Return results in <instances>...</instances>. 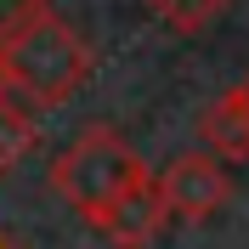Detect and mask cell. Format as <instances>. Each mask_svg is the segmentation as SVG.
Instances as JSON below:
<instances>
[{"label": "cell", "mask_w": 249, "mask_h": 249, "mask_svg": "<svg viewBox=\"0 0 249 249\" xmlns=\"http://www.w3.org/2000/svg\"><path fill=\"white\" fill-rule=\"evenodd\" d=\"M0 57H6V74H12V91L29 96L34 108L68 102L91 74V46L51 6L29 12L12 34H0Z\"/></svg>", "instance_id": "obj_1"}, {"label": "cell", "mask_w": 249, "mask_h": 249, "mask_svg": "<svg viewBox=\"0 0 249 249\" xmlns=\"http://www.w3.org/2000/svg\"><path fill=\"white\" fill-rule=\"evenodd\" d=\"M142 170H147V164L136 159V147H130L119 130H85V136H74L57 153V164H51V187H57L85 221H96Z\"/></svg>", "instance_id": "obj_2"}, {"label": "cell", "mask_w": 249, "mask_h": 249, "mask_svg": "<svg viewBox=\"0 0 249 249\" xmlns=\"http://www.w3.org/2000/svg\"><path fill=\"white\" fill-rule=\"evenodd\" d=\"M159 187H164L170 215H181V221H210L221 204H227V193H232V176H227V164H221L210 147H198V153L170 159V164L159 170Z\"/></svg>", "instance_id": "obj_3"}, {"label": "cell", "mask_w": 249, "mask_h": 249, "mask_svg": "<svg viewBox=\"0 0 249 249\" xmlns=\"http://www.w3.org/2000/svg\"><path fill=\"white\" fill-rule=\"evenodd\" d=\"M91 227L108 238V244H119V249H147L159 232H164V227H170V204H164V187H159V176L142 170L136 181H130L119 198H113L108 210L91 221Z\"/></svg>", "instance_id": "obj_4"}, {"label": "cell", "mask_w": 249, "mask_h": 249, "mask_svg": "<svg viewBox=\"0 0 249 249\" xmlns=\"http://www.w3.org/2000/svg\"><path fill=\"white\" fill-rule=\"evenodd\" d=\"M198 136H204V147H210L221 164H249V113H244V102H238V91L215 96V102L204 108Z\"/></svg>", "instance_id": "obj_5"}, {"label": "cell", "mask_w": 249, "mask_h": 249, "mask_svg": "<svg viewBox=\"0 0 249 249\" xmlns=\"http://www.w3.org/2000/svg\"><path fill=\"white\" fill-rule=\"evenodd\" d=\"M40 142V124L29 108H17L12 96L0 102V170H12L17 159H29V147Z\"/></svg>", "instance_id": "obj_6"}, {"label": "cell", "mask_w": 249, "mask_h": 249, "mask_svg": "<svg viewBox=\"0 0 249 249\" xmlns=\"http://www.w3.org/2000/svg\"><path fill=\"white\" fill-rule=\"evenodd\" d=\"M170 29H181V34H198V29H210L215 17H227V6L232 0H147Z\"/></svg>", "instance_id": "obj_7"}, {"label": "cell", "mask_w": 249, "mask_h": 249, "mask_svg": "<svg viewBox=\"0 0 249 249\" xmlns=\"http://www.w3.org/2000/svg\"><path fill=\"white\" fill-rule=\"evenodd\" d=\"M40 6H51V0H0V34H12L17 23L29 12H40Z\"/></svg>", "instance_id": "obj_8"}, {"label": "cell", "mask_w": 249, "mask_h": 249, "mask_svg": "<svg viewBox=\"0 0 249 249\" xmlns=\"http://www.w3.org/2000/svg\"><path fill=\"white\" fill-rule=\"evenodd\" d=\"M12 96V74H6V57H0V102Z\"/></svg>", "instance_id": "obj_9"}, {"label": "cell", "mask_w": 249, "mask_h": 249, "mask_svg": "<svg viewBox=\"0 0 249 249\" xmlns=\"http://www.w3.org/2000/svg\"><path fill=\"white\" fill-rule=\"evenodd\" d=\"M0 249H23V244H17V238L6 232V227H0Z\"/></svg>", "instance_id": "obj_10"}, {"label": "cell", "mask_w": 249, "mask_h": 249, "mask_svg": "<svg viewBox=\"0 0 249 249\" xmlns=\"http://www.w3.org/2000/svg\"><path fill=\"white\" fill-rule=\"evenodd\" d=\"M232 91H238V102H244V113H249V79H244V85H232Z\"/></svg>", "instance_id": "obj_11"}]
</instances>
